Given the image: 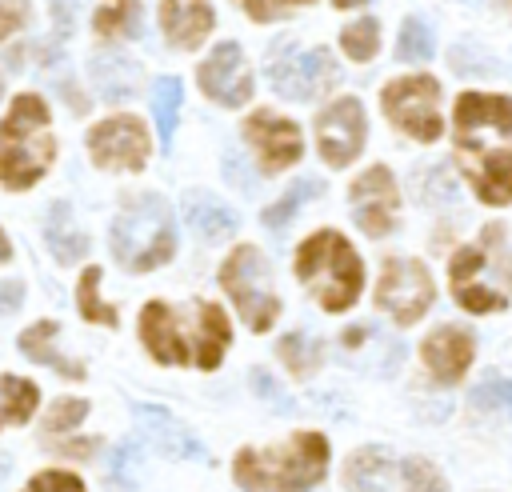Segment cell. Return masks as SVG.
Instances as JSON below:
<instances>
[{
  "label": "cell",
  "instance_id": "7bdbcfd3",
  "mask_svg": "<svg viewBox=\"0 0 512 492\" xmlns=\"http://www.w3.org/2000/svg\"><path fill=\"white\" fill-rule=\"evenodd\" d=\"M24 300V284L20 280H0V316L4 312H16Z\"/></svg>",
  "mask_w": 512,
  "mask_h": 492
},
{
  "label": "cell",
  "instance_id": "30bf717a",
  "mask_svg": "<svg viewBox=\"0 0 512 492\" xmlns=\"http://www.w3.org/2000/svg\"><path fill=\"white\" fill-rule=\"evenodd\" d=\"M436 300V284H432V272L424 260H412V256H392L384 260V272H380V284H376V308L388 312L400 328L416 324Z\"/></svg>",
  "mask_w": 512,
  "mask_h": 492
},
{
  "label": "cell",
  "instance_id": "d6986e66",
  "mask_svg": "<svg viewBox=\"0 0 512 492\" xmlns=\"http://www.w3.org/2000/svg\"><path fill=\"white\" fill-rule=\"evenodd\" d=\"M472 356H476L472 332H464V328H456V324H440V328L428 332L424 344H420V360H424V368H428L440 384H456V380L468 372Z\"/></svg>",
  "mask_w": 512,
  "mask_h": 492
},
{
  "label": "cell",
  "instance_id": "6da1fadb",
  "mask_svg": "<svg viewBox=\"0 0 512 492\" xmlns=\"http://www.w3.org/2000/svg\"><path fill=\"white\" fill-rule=\"evenodd\" d=\"M140 340L160 364H192L212 372L224 360L232 324L224 308L212 300H188V304L152 300L140 308Z\"/></svg>",
  "mask_w": 512,
  "mask_h": 492
},
{
  "label": "cell",
  "instance_id": "8992f818",
  "mask_svg": "<svg viewBox=\"0 0 512 492\" xmlns=\"http://www.w3.org/2000/svg\"><path fill=\"white\" fill-rule=\"evenodd\" d=\"M108 244H112L116 264L128 272H152L168 264L176 252V220H172L168 200H160L156 192L124 200V208L112 216Z\"/></svg>",
  "mask_w": 512,
  "mask_h": 492
},
{
  "label": "cell",
  "instance_id": "7dc6e473",
  "mask_svg": "<svg viewBox=\"0 0 512 492\" xmlns=\"http://www.w3.org/2000/svg\"><path fill=\"white\" fill-rule=\"evenodd\" d=\"M356 4H364V0H332V8H356Z\"/></svg>",
  "mask_w": 512,
  "mask_h": 492
},
{
  "label": "cell",
  "instance_id": "60d3db41",
  "mask_svg": "<svg viewBox=\"0 0 512 492\" xmlns=\"http://www.w3.org/2000/svg\"><path fill=\"white\" fill-rule=\"evenodd\" d=\"M80 4H84V0H52V24H56V36H60V40L72 32Z\"/></svg>",
  "mask_w": 512,
  "mask_h": 492
},
{
  "label": "cell",
  "instance_id": "ee69618b",
  "mask_svg": "<svg viewBox=\"0 0 512 492\" xmlns=\"http://www.w3.org/2000/svg\"><path fill=\"white\" fill-rule=\"evenodd\" d=\"M132 464H136V448H132V444H124V448L116 452V464H112L116 480H128V476H132Z\"/></svg>",
  "mask_w": 512,
  "mask_h": 492
},
{
  "label": "cell",
  "instance_id": "b9f144b4",
  "mask_svg": "<svg viewBox=\"0 0 512 492\" xmlns=\"http://www.w3.org/2000/svg\"><path fill=\"white\" fill-rule=\"evenodd\" d=\"M424 196H436V200H452V196H456V184H452V176H448L444 164H436V168L428 172V188H424Z\"/></svg>",
  "mask_w": 512,
  "mask_h": 492
},
{
  "label": "cell",
  "instance_id": "484cf974",
  "mask_svg": "<svg viewBox=\"0 0 512 492\" xmlns=\"http://www.w3.org/2000/svg\"><path fill=\"white\" fill-rule=\"evenodd\" d=\"M276 356L284 360V368L292 372V376H316L320 372V364H324V344L312 336V332H288V336H280V344H276Z\"/></svg>",
  "mask_w": 512,
  "mask_h": 492
},
{
  "label": "cell",
  "instance_id": "f546056e",
  "mask_svg": "<svg viewBox=\"0 0 512 492\" xmlns=\"http://www.w3.org/2000/svg\"><path fill=\"white\" fill-rule=\"evenodd\" d=\"M176 112H180V80L176 76H160L152 84V116H156V128H160V140L164 144H172Z\"/></svg>",
  "mask_w": 512,
  "mask_h": 492
},
{
  "label": "cell",
  "instance_id": "d590c367",
  "mask_svg": "<svg viewBox=\"0 0 512 492\" xmlns=\"http://www.w3.org/2000/svg\"><path fill=\"white\" fill-rule=\"evenodd\" d=\"M448 60H452V68H456L460 76H496V72H504L496 60H480V52H476L472 44H456Z\"/></svg>",
  "mask_w": 512,
  "mask_h": 492
},
{
  "label": "cell",
  "instance_id": "277c9868",
  "mask_svg": "<svg viewBox=\"0 0 512 492\" xmlns=\"http://www.w3.org/2000/svg\"><path fill=\"white\" fill-rule=\"evenodd\" d=\"M296 276L324 312H348L364 292V264L348 236L320 228L296 248Z\"/></svg>",
  "mask_w": 512,
  "mask_h": 492
},
{
  "label": "cell",
  "instance_id": "4dcf8cb0",
  "mask_svg": "<svg viewBox=\"0 0 512 492\" xmlns=\"http://www.w3.org/2000/svg\"><path fill=\"white\" fill-rule=\"evenodd\" d=\"M76 304H80V316H84V320L116 328V308L100 300V268H84V272H80V284H76Z\"/></svg>",
  "mask_w": 512,
  "mask_h": 492
},
{
  "label": "cell",
  "instance_id": "1f68e13d",
  "mask_svg": "<svg viewBox=\"0 0 512 492\" xmlns=\"http://www.w3.org/2000/svg\"><path fill=\"white\" fill-rule=\"evenodd\" d=\"M340 48H344V56H348V60H356V64L372 60V56L380 52V24H376L372 16L352 20V24L340 32Z\"/></svg>",
  "mask_w": 512,
  "mask_h": 492
},
{
  "label": "cell",
  "instance_id": "9c48e42d",
  "mask_svg": "<svg viewBox=\"0 0 512 492\" xmlns=\"http://www.w3.org/2000/svg\"><path fill=\"white\" fill-rule=\"evenodd\" d=\"M336 80H340V68H336V60H332L328 48L300 52L292 44V36H284V40H276L268 48V84L280 96H288V100H316Z\"/></svg>",
  "mask_w": 512,
  "mask_h": 492
},
{
  "label": "cell",
  "instance_id": "4316f807",
  "mask_svg": "<svg viewBox=\"0 0 512 492\" xmlns=\"http://www.w3.org/2000/svg\"><path fill=\"white\" fill-rule=\"evenodd\" d=\"M40 404V388L24 376H0V428L4 424H28Z\"/></svg>",
  "mask_w": 512,
  "mask_h": 492
},
{
  "label": "cell",
  "instance_id": "7a4b0ae2",
  "mask_svg": "<svg viewBox=\"0 0 512 492\" xmlns=\"http://www.w3.org/2000/svg\"><path fill=\"white\" fill-rule=\"evenodd\" d=\"M328 440L320 432H296L272 448H240L232 476L244 492H308L324 480Z\"/></svg>",
  "mask_w": 512,
  "mask_h": 492
},
{
  "label": "cell",
  "instance_id": "3957f363",
  "mask_svg": "<svg viewBox=\"0 0 512 492\" xmlns=\"http://www.w3.org/2000/svg\"><path fill=\"white\" fill-rule=\"evenodd\" d=\"M452 296L468 312H504L512 304V248L504 224H488L476 244H464L448 264Z\"/></svg>",
  "mask_w": 512,
  "mask_h": 492
},
{
  "label": "cell",
  "instance_id": "44dd1931",
  "mask_svg": "<svg viewBox=\"0 0 512 492\" xmlns=\"http://www.w3.org/2000/svg\"><path fill=\"white\" fill-rule=\"evenodd\" d=\"M136 424L144 428V440H152L164 456H176V460H204V444H200L192 432H184L164 408H152V404L136 408Z\"/></svg>",
  "mask_w": 512,
  "mask_h": 492
},
{
  "label": "cell",
  "instance_id": "836d02e7",
  "mask_svg": "<svg viewBox=\"0 0 512 492\" xmlns=\"http://www.w3.org/2000/svg\"><path fill=\"white\" fill-rule=\"evenodd\" d=\"M84 416H88V404H84V400H72V396H64V400H56V404L48 408V416H44V436L72 428V424H80Z\"/></svg>",
  "mask_w": 512,
  "mask_h": 492
},
{
  "label": "cell",
  "instance_id": "2e32d148",
  "mask_svg": "<svg viewBox=\"0 0 512 492\" xmlns=\"http://www.w3.org/2000/svg\"><path fill=\"white\" fill-rule=\"evenodd\" d=\"M244 140L260 156V168L264 172H284V168H292L304 156L300 128L288 116H276L268 108H260V112H252L244 120Z\"/></svg>",
  "mask_w": 512,
  "mask_h": 492
},
{
  "label": "cell",
  "instance_id": "e0dca14e",
  "mask_svg": "<svg viewBox=\"0 0 512 492\" xmlns=\"http://www.w3.org/2000/svg\"><path fill=\"white\" fill-rule=\"evenodd\" d=\"M468 184L484 204H512V148H488V144H468L456 148Z\"/></svg>",
  "mask_w": 512,
  "mask_h": 492
},
{
  "label": "cell",
  "instance_id": "ba28073f",
  "mask_svg": "<svg viewBox=\"0 0 512 492\" xmlns=\"http://www.w3.org/2000/svg\"><path fill=\"white\" fill-rule=\"evenodd\" d=\"M220 284L240 308V320L252 332H268L272 320L280 316V296L272 288V264L256 244L232 248V256L220 264Z\"/></svg>",
  "mask_w": 512,
  "mask_h": 492
},
{
  "label": "cell",
  "instance_id": "7402d4cb",
  "mask_svg": "<svg viewBox=\"0 0 512 492\" xmlns=\"http://www.w3.org/2000/svg\"><path fill=\"white\" fill-rule=\"evenodd\" d=\"M56 336H60V324L56 320H36L32 328L20 332V352L36 364H48L56 368L64 380H84V364L80 360H68L60 348H56Z\"/></svg>",
  "mask_w": 512,
  "mask_h": 492
},
{
  "label": "cell",
  "instance_id": "bcb514c9",
  "mask_svg": "<svg viewBox=\"0 0 512 492\" xmlns=\"http://www.w3.org/2000/svg\"><path fill=\"white\" fill-rule=\"evenodd\" d=\"M4 260H12V244H8V236H4V228H0V264Z\"/></svg>",
  "mask_w": 512,
  "mask_h": 492
},
{
  "label": "cell",
  "instance_id": "ffe728a7",
  "mask_svg": "<svg viewBox=\"0 0 512 492\" xmlns=\"http://www.w3.org/2000/svg\"><path fill=\"white\" fill-rule=\"evenodd\" d=\"M212 24H216V12L208 0H160V28L172 48H184V52L200 48Z\"/></svg>",
  "mask_w": 512,
  "mask_h": 492
},
{
  "label": "cell",
  "instance_id": "f1b7e54d",
  "mask_svg": "<svg viewBox=\"0 0 512 492\" xmlns=\"http://www.w3.org/2000/svg\"><path fill=\"white\" fill-rule=\"evenodd\" d=\"M320 192H324V184H320V180H296V184H292L276 204H268V208H264V216H260V220H264V228H272V232L288 228V220L296 216V208H300L304 200L320 196Z\"/></svg>",
  "mask_w": 512,
  "mask_h": 492
},
{
  "label": "cell",
  "instance_id": "8fae6325",
  "mask_svg": "<svg viewBox=\"0 0 512 492\" xmlns=\"http://www.w3.org/2000/svg\"><path fill=\"white\" fill-rule=\"evenodd\" d=\"M436 100H440V84L432 76H400V80H388L384 92H380V104H384V116L412 140L420 144H432L440 140V112H436Z\"/></svg>",
  "mask_w": 512,
  "mask_h": 492
},
{
  "label": "cell",
  "instance_id": "83f0119b",
  "mask_svg": "<svg viewBox=\"0 0 512 492\" xmlns=\"http://www.w3.org/2000/svg\"><path fill=\"white\" fill-rule=\"evenodd\" d=\"M96 32L108 40L116 36H136L140 28V0H104V8H96Z\"/></svg>",
  "mask_w": 512,
  "mask_h": 492
},
{
  "label": "cell",
  "instance_id": "cb8c5ba5",
  "mask_svg": "<svg viewBox=\"0 0 512 492\" xmlns=\"http://www.w3.org/2000/svg\"><path fill=\"white\" fill-rule=\"evenodd\" d=\"M180 212H184V224L200 240H224V236L236 232V212L224 200L208 196V192H188L184 204H180Z\"/></svg>",
  "mask_w": 512,
  "mask_h": 492
},
{
  "label": "cell",
  "instance_id": "e575fe53",
  "mask_svg": "<svg viewBox=\"0 0 512 492\" xmlns=\"http://www.w3.org/2000/svg\"><path fill=\"white\" fill-rule=\"evenodd\" d=\"M472 404H476V408H504V412L512 416V380L488 376L480 388H472Z\"/></svg>",
  "mask_w": 512,
  "mask_h": 492
},
{
  "label": "cell",
  "instance_id": "d6a6232c",
  "mask_svg": "<svg viewBox=\"0 0 512 492\" xmlns=\"http://www.w3.org/2000/svg\"><path fill=\"white\" fill-rule=\"evenodd\" d=\"M432 48H436L432 28H428L420 16H408V20L400 24V36H396V60L420 64V60H428V56H432Z\"/></svg>",
  "mask_w": 512,
  "mask_h": 492
},
{
  "label": "cell",
  "instance_id": "52a82bcc",
  "mask_svg": "<svg viewBox=\"0 0 512 492\" xmlns=\"http://www.w3.org/2000/svg\"><path fill=\"white\" fill-rule=\"evenodd\" d=\"M344 488L348 492H448L436 464L420 456H396L380 444L356 448L344 460Z\"/></svg>",
  "mask_w": 512,
  "mask_h": 492
},
{
  "label": "cell",
  "instance_id": "4fadbf2b",
  "mask_svg": "<svg viewBox=\"0 0 512 492\" xmlns=\"http://www.w3.org/2000/svg\"><path fill=\"white\" fill-rule=\"evenodd\" d=\"M88 156L96 168L140 172L148 164V132L136 116H108L88 132Z\"/></svg>",
  "mask_w": 512,
  "mask_h": 492
},
{
  "label": "cell",
  "instance_id": "74e56055",
  "mask_svg": "<svg viewBox=\"0 0 512 492\" xmlns=\"http://www.w3.org/2000/svg\"><path fill=\"white\" fill-rule=\"evenodd\" d=\"M28 24V0H0V40Z\"/></svg>",
  "mask_w": 512,
  "mask_h": 492
},
{
  "label": "cell",
  "instance_id": "603a6c76",
  "mask_svg": "<svg viewBox=\"0 0 512 492\" xmlns=\"http://www.w3.org/2000/svg\"><path fill=\"white\" fill-rule=\"evenodd\" d=\"M88 72H92V84H96V92L104 100H132L136 88H140V64L128 60L124 52H100V56H92Z\"/></svg>",
  "mask_w": 512,
  "mask_h": 492
},
{
  "label": "cell",
  "instance_id": "ac0fdd59",
  "mask_svg": "<svg viewBox=\"0 0 512 492\" xmlns=\"http://www.w3.org/2000/svg\"><path fill=\"white\" fill-rule=\"evenodd\" d=\"M484 136H512V100L488 92H464L456 100V144Z\"/></svg>",
  "mask_w": 512,
  "mask_h": 492
},
{
  "label": "cell",
  "instance_id": "7c38bea8",
  "mask_svg": "<svg viewBox=\"0 0 512 492\" xmlns=\"http://www.w3.org/2000/svg\"><path fill=\"white\" fill-rule=\"evenodd\" d=\"M364 136H368V120L356 96H340L316 116V148L332 168H348L360 156Z\"/></svg>",
  "mask_w": 512,
  "mask_h": 492
},
{
  "label": "cell",
  "instance_id": "5b68a950",
  "mask_svg": "<svg viewBox=\"0 0 512 492\" xmlns=\"http://www.w3.org/2000/svg\"><path fill=\"white\" fill-rule=\"evenodd\" d=\"M56 156L48 128V104L36 92H20L0 120V184L32 188Z\"/></svg>",
  "mask_w": 512,
  "mask_h": 492
},
{
  "label": "cell",
  "instance_id": "c3c4849f",
  "mask_svg": "<svg viewBox=\"0 0 512 492\" xmlns=\"http://www.w3.org/2000/svg\"><path fill=\"white\" fill-rule=\"evenodd\" d=\"M4 472H8V460H4V456H0V480H4Z\"/></svg>",
  "mask_w": 512,
  "mask_h": 492
},
{
  "label": "cell",
  "instance_id": "f35d334b",
  "mask_svg": "<svg viewBox=\"0 0 512 492\" xmlns=\"http://www.w3.org/2000/svg\"><path fill=\"white\" fill-rule=\"evenodd\" d=\"M300 4H312V0H244L252 20H276V16H284V12L300 8Z\"/></svg>",
  "mask_w": 512,
  "mask_h": 492
},
{
  "label": "cell",
  "instance_id": "8d00e7d4",
  "mask_svg": "<svg viewBox=\"0 0 512 492\" xmlns=\"http://www.w3.org/2000/svg\"><path fill=\"white\" fill-rule=\"evenodd\" d=\"M24 492H84V480L72 472H36Z\"/></svg>",
  "mask_w": 512,
  "mask_h": 492
},
{
  "label": "cell",
  "instance_id": "5bb4252c",
  "mask_svg": "<svg viewBox=\"0 0 512 492\" xmlns=\"http://www.w3.org/2000/svg\"><path fill=\"white\" fill-rule=\"evenodd\" d=\"M352 220L364 236H388L396 228V208H400V188L384 164H372L352 180Z\"/></svg>",
  "mask_w": 512,
  "mask_h": 492
},
{
  "label": "cell",
  "instance_id": "f6af8a7d",
  "mask_svg": "<svg viewBox=\"0 0 512 492\" xmlns=\"http://www.w3.org/2000/svg\"><path fill=\"white\" fill-rule=\"evenodd\" d=\"M56 448H60V452H72V456H76V452H80V456H88L96 444H92V440H80V444H56Z\"/></svg>",
  "mask_w": 512,
  "mask_h": 492
},
{
  "label": "cell",
  "instance_id": "681fc988",
  "mask_svg": "<svg viewBox=\"0 0 512 492\" xmlns=\"http://www.w3.org/2000/svg\"><path fill=\"white\" fill-rule=\"evenodd\" d=\"M496 4H504V8H508V12H512V0H496Z\"/></svg>",
  "mask_w": 512,
  "mask_h": 492
},
{
  "label": "cell",
  "instance_id": "9a60e30c",
  "mask_svg": "<svg viewBox=\"0 0 512 492\" xmlns=\"http://www.w3.org/2000/svg\"><path fill=\"white\" fill-rule=\"evenodd\" d=\"M196 80H200V92L224 108H240L252 100V72H248V60L236 40L216 44L208 52V60L200 64Z\"/></svg>",
  "mask_w": 512,
  "mask_h": 492
},
{
  "label": "cell",
  "instance_id": "d4e9b609",
  "mask_svg": "<svg viewBox=\"0 0 512 492\" xmlns=\"http://www.w3.org/2000/svg\"><path fill=\"white\" fill-rule=\"evenodd\" d=\"M44 244H48V252H52L60 264H76V260L88 252V236H84L80 224L72 220V204H68V200H56V204L48 208Z\"/></svg>",
  "mask_w": 512,
  "mask_h": 492
},
{
  "label": "cell",
  "instance_id": "ab89813d",
  "mask_svg": "<svg viewBox=\"0 0 512 492\" xmlns=\"http://www.w3.org/2000/svg\"><path fill=\"white\" fill-rule=\"evenodd\" d=\"M252 388L264 396V400H272L280 412H292V400H288V392L276 384V380H268V372H260V368H252Z\"/></svg>",
  "mask_w": 512,
  "mask_h": 492
}]
</instances>
